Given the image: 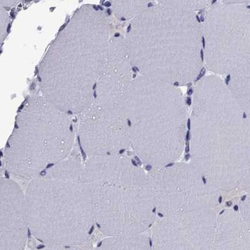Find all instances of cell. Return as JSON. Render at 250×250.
<instances>
[{
	"label": "cell",
	"mask_w": 250,
	"mask_h": 250,
	"mask_svg": "<svg viewBox=\"0 0 250 250\" xmlns=\"http://www.w3.org/2000/svg\"><path fill=\"white\" fill-rule=\"evenodd\" d=\"M152 245V239L141 234L133 236L107 237L99 247L101 250H149Z\"/></svg>",
	"instance_id": "14"
},
{
	"label": "cell",
	"mask_w": 250,
	"mask_h": 250,
	"mask_svg": "<svg viewBox=\"0 0 250 250\" xmlns=\"http://www.w3.org/2000/svg\"><path fill=\"white\" fill-rule=\"evenodd\" d=\"M239 188H241L243 192L250 193V161L248 169H247V172H246V174H245L244 177L242 180Z\"/></svg>",
	"instance_id": "19"
},
{
	"label": "cell",
	"mask_w": 250,
	"mask_h": 250,
	"mask_svg": "<svg viewBox=\"0 0 250 250\" xmlns=\"http://www.w3.org/2000/svg\"><path fill=\"white\" fill-rule=\"evenodd\" d=\"M190 160L219 192L239 188L250 161V121L217 75L196 83L190 116Z\"/></svg>",
	"instance_id": "1"
},
{
	"label": "cell",
	"mask_w": 250,
	"mask_h": 250,
	"mask_svg": "<svg viewBox=\"0 0 250 250\" xmlns=\"http://www.w3.org/2000/svg\"><path fill=\"white\" fill-rule=\"evenodd\" d=\"M84 170L100 233L133 236L152 228L156 202L149 172L123 153L87 157Z\"/></svg>",
	"instance_id": "6"
},
{
	"label": "cell",
	"mask_w": 250,
	"mask_h": 250,
	"mask_svg": "<svg viewBox=\"0 0 250 250\" xmlns=\"http://www.w3.org/2000/svg\"><path fill=\"white\" fill-rule=\"evenodd\" d=\"M203 59L215 75H229L250 61V5L217 0L202 22Z\"/></svg>",
	"instance_id": "10"
},
{
	"label": "cell",
	"mask_w": 250,
	"mask_h": 250,
	"mask_svg": "<svg viewBox=\"0 0 250 250\" xmlns=\"http://www.w3.org/2000/svg\"><path fill=\"white\" fill-rule=\"evenodd\" d=\"M25 200L29 232L37 240L53 248L89 247L96 222L90 187L79 153L33 178Z\"/></svg>",
	"instance_id": "4"
},
{
	"label": "cell",
	"mask_w": 250,
	"mask_h": 250,
	"mask_svg": "<svg viewBox=\"0 0 250 250\" xmlns=\"http://www.w3.org/2000/svg\"><path fill=\"white\" fill-rule=\"evenodd\" d=\"M9 23V16L6 9L3 7L0 8V36H1V42L7 34L8 26Z\"/></svg>",
	"instance_id": "17"
},
{
	"label": "cell",
	"mask_w": 250,
	"mask_h": 250,
	"mask_svg": "<svg viewBox=\"0 0 250 250\" xmlns=\"http://www.w3.org/2000/svg\"><path fill=\"white\" fill-rule=\"evenodd\" d=\"M239 212L250 227V193H247L239 203Z\"/></svg>",
	"instance_id": "18"
},
{
	"label": "cell",
	"mask_w": 250,
	"mask_h": 250,
	"mask_svg": "<svg viewBox=\"0 0 250 250\" xmlns=\"http://www.w3.org/2000/svg\"><path fill=\"white\" fill-rule=\"evenodd\" d=\"M0 250H23L29 232L25 192L16 182L6 178L0 182Z\"/></svg>",
	"instance_id": "11"
},
{
	"label": "cell",
	"mask_w": 250,
	"mask_h": 250,
	"mask_svg": "<svg viewBox=\"0 0 250 250\" xmlns=\"http://www.w3.org/2000/svg\"><path fill=\"white\" fill-rule=\"evenodd\" d=\"M156 219L151 228L156 250H212L221 192L206 183L191 163L153 167Z\"/></svg>",
	"instance_id": "5"
},
{
	"label": "cell",
	"mask_w": 250,
	"mask_h": 250,
	"mask_svg": "<svg viewBox=\"0 0 250 250\" xmlns=\"http://www.w3.org/2000/svg\"><path fill=\"white\" fill-rule=\"evenodd\" d=\"M130 147L152 167L176 163L185 148L188 108L180 88L136 76L127 96Z\"/></svg>",
	"instance_id": "7"
},
{
	"label": "cell",
	"mask_w": 250,
	"mask_h": 250,
	"mask_svg": "<svg viewBox=\"0 0 250 250\" xmlns=\"http://www.w3.org/2000/svg\"><path fill=\"white\" fill-rule=\"evenodd\" d=\"M156 3L195 12L207 9L217 0H155Z\"/></svg>",
	"instance_id": "16"
},
{
	"label": "cell",
	"mask_w": 250,
	"mask_h": 250,
	"mask_svg": "<svg viewBox=\"0 0 250 250\" xmlns=\"http://www.w3.org/2000/svg\"><path fill=\"white\" fill-rule=\"evenodd\" d=\"M22 0H0V4L1 7L11 8L13 6H17V4L20 3Z\"/></svg>",
	"instance_id": "20"
},
{
	"label": "cell",
	"mask_w": 250,
	"mask_h": 250,
	"mask_svg": "<svg viewBox=\"0 0 250 250\" xmlns=\"http://www.w3.org/2000/svg\"><path fill=\"white\" fill-rule=\"evenodd\" d=\"M72 116L42 95L29 96L4 149L6 170L33 179L67 158L77 136Z\"/></svg>",
	"instance_id": "9"
},
{
	"label": "cell",
	"mask_w": 250,
	"mask_h": 250,
	"mask_svg": "<svg viewBox=\"0 0 250 250\" xmlns=\"http://www.w3.org/2000/svg\"><path fill=\"white\" fill-rule=\"evenodd\" d=\"M227 85L250 121V61L229 74Z\"/></svg>",
	"instance_id": "13"
},
{
	"label": "cell",
	"mask_w": 250,
	"mask_h": 250,
	"mask_svg": "<svg viewBox=\"0 0 250 250\" xmlns=\"http://www.w3.org/2000/svg\"><path fill=\"white\" fill-rule=\"evenodd\" d=\"M153 0H110L113 14L120 20H131L152 5Z\"/></svg>",
	"instance_id": "15"
},
{
	"label": "cell",
	"mask_w": 250,
	"mask_h": 250,
	"mask_svg": "<svg viewBox=\"0 0 250 250\" xmlns=\"http://www.w3.org/2000/svg\"><path fill=\"white\" fill-rule=\"evenodd\" d=\"M212 250H250V227L240 212L229 208L218 216Z\"/></svg>",
	"instance_id": "12"
},
{
	"label": "cell",
	"mask_w": 250,
	"mask_h": 250,
	"mask_svg": "<svg viewBox=\"0 0 250 250\" xmlns=\"http://www.w3.org/2000/svg\"><path fill=\"white\" fill-rule=\"evenodd\" d=\"M223 2H233V3L250 4V0H222Z\"/></svg>",
	"instance_id": "21"
},
{
	"label": "cell",
	"mask_w": 250,
	"mask_h": 250,
	"mask_svg": "<svg viewBox=\"0 0 250 250\" xmlns=\"http://www.w3.org/2000/svg\"><path fill=\"white\" fill-rule=\"evenodd\" d=\"M111 24L104 9L85 5L75 13L39 66L41 95L71 115L90 104L105 65Z\"/></svg>",
	"instance_id": "2"
},
{
	"label": "cell",
	"mask_w": 250,
	"mask_h": 250,
	"mask_svg": "<svg viewBox=\"0 0 250 250\" xmlns=\"http://www.w3.org/2000/svg\"><path fill=\"white\" fill-rule=\"evenodd\" d=\"M125 40L142 76L179 86L195 81L203 68V29L195 12L152 4L131 20Z\"/></svg>",
	"instance_id": "3"
},
{
	"label": "cell",
	"mask_w": 250,
	"mask_h": 250,
	"mask_svg": "<svg viewBox=\"0 0 250 250\" xmlns=\"http://www.w3.org/2000/svg\"><path fill=\"white\" fill-rule=\"evenodd\" d=\"M132 69L125 37H111L93 99L78 115L77 138L85 157L122 153L130 147L127 96Z\"/></svg>",
	"instance_id": "8"
}]
</instances>
